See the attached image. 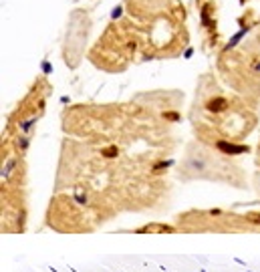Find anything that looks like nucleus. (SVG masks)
<instances>
[{"label": "nucleus", "mask_w": 260, "mask_h": 272, "mask_svg": "<svg viewBox=\"0 0 260 272\" xmlns=\"http://www.w3.org/2000/svg\"><path fill=\"white\" fill-rule=\"evenodd\" d=\"M226 107H228V101L218 97V99H212V101L208 103V111H212V113H222Z\"/></svg>", "instance_id": "f03ea898"}, {"label": "nucleus", "mask_w": 260, "mask_h": 272, "mask_svg": "<svg viewBox=\"0 0 260 272\" xmlns=\"http://www.w3.org/2000/svg\"><path fill=\"white\" fill-rule=\"evenodd\" d=\"M216 145L226 153H244V152H248V147L246 145H232V143H226V141H218Z\"/></svg>", "instance_id": "f257e3e1"}]
</instances>
